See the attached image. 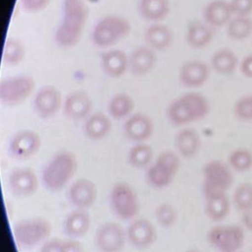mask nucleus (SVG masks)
Returning <instances> with one entry per match:
<instances>
[{
  "mask_svg": "<svg viewBox=\"0 0 252 252\" xmlns=\"http://www.w3.org/2000/svg\"><path fill=\"white\" fill-rule=\"evenodd\" d=\"M112 121L104 113L96 112L86 119L84 131L86 136L91 140L105 139L112 130Z\"/></svg>",
  "mask_w": 252,
  "mask_h": 252,
  "instance_id": "obj_28",
  "label": "nucleus"
},
{
  "mask_svg": "<svg viewBox=\"0 0 252 252\" xmlns=\"http://www.w3.org/2000/svg\"><path fill=\"white\" fill-rule=\"evenodd\" d=\"M63 240L58 238H50L41 244L39 252H63Z\"/></svg>",
  "mask_w": 252,
  "mask_h": 252,
  "instance_id": "obj_41",
  "label": "nucleus"
},
{
  "mask_svg": "<svg viewBox=\"0 0 252 252\" xmlns=\"http://www.w3.org/2000/svg\"><path fill=\"white\" fill-rule=\"evenodd\" d=\"M210 65L204 61L194 60L185 62L179 71V79L185 88L195 90L204 87L211 75Z\"/></svg>",
  "mask_w": 252,
  "mask_h": 252,
  "instance_id": "obj_14",
  "label": "nucleus"
},
{
  "mask_svg": "<svg viewBox=\"0 0 252 252\" xmlns=\"http://www.w3.org/2000/svg\"><path fill=\"white\" fill-rule=\"evenodd\" d=\"M135 106L136 104L131 96L125 93H118L111 97L108 109L112 118L123 120L131 116Z\"/></svg>",
  "mask_w": 252,
  "mask_h": 252,
  "instance_id": "obj_31",
  "label": "nucleus"
},
{
  "mask_svg": "<svg viewBox=\"0 0 252 252\" xmlns=\"http://www.w3.org/2000/svg\"><path fill=\"white\" fill-rule=\"evenodd\" d=\"M239 69L243 76L252 79V54L245 56L240 62Z\"/></svg>",
  "mask_w": 252,
  "mask_h": 252,
  "instance_id": "obj_43",
  "label": "nucleus"
},
{
  "mask_svg": "<svg viewBox=\"0 0 252 252\" xmlns=\"http://www.w3.org/2000/svg\"><path fill=\"white\" fill-rule=\"evenodd\" d=\"M169 0H140L139 10L145 20L158 23L167 18L170 13Z\"/></svg>",
  "mask_w": 252,
  "mask_h": 252,
  "instance_id": "obj_30",
  "label": "nucleus"
},
{
  "mask_svg": "<svg viewBox=\"0 0 252 252\" xmlns=\"http://www.w3.org/2000/svg\"><path fill=\"white\" fill-rule=\"evenodd\" d=\"M227 163L234 172L250 171L252 168V152L247 148H236L229 154Z\"/></svg>",
  "mask_w": 252,
  "mask_h": 252,
  "instance_id": "obj_34",
  "label": "nucleus"
},
{
  "mask_svg": "<svg viewBox=\"0 0 252 252\" xmlns=\"http://www.w3.org/2000/svg\"><path fill=\"white\" fill-rule=\"evenodd\" d=\"M241 222L246 231L252 232V207L241 213Z\"/></svg>",
  "mask_w": 252,
  "mask_h": 252,
  "instance_id": "obj_44",
  "label": "nucleus"
},
{
  "mask_svg": "<svg viewBox=\"0 0 252 252\" xmlns=\"http://www.w3.org/2000/svg\"><path fill=\"white\" fill-rule=\"evenodd\" d=\"M109 204L114 216L123 221H131L140 213L137 192L127 182H120L113 185L109 193Z\"/></svg>",
  "mask_w": 252,
  "mask_h": 252,
  "instance_id": "obj_8",
  "label": "nucleus"
},
{
  "mask_svg": "<svg viewBox=\"0 0 252 252\" xmlns=\"http://www.w3.org/2000/svg\"><path fill=\"white\" fill-rule=\"evenodd\" d=\"M186 252H204L201 251V250H188V251H186Z\"/></svg>",
  "mask_w": 252,
  "mask_h": 252,
  "instance_id": "obj_45",
  "label": "nucleus"
},
{
  "mask_svg": "<svg viewBox=\"0 0 252 252\" xmlns=\"http://www.w3.org/2000/svg\"><path fill=\"white\" fill-rule=\"evenodd\" d=\"M52 223L41 217L28 218L18 220L13 226V235L17 247L22 250H32L41 247L50 238Z\"/></svg>",
  "mask_w": 252,
  "mask_h": 252,
  "instance_id": "obj_4",
  "label": "nucleus"
},
{
  "mask_svg": "<svg viewBox=\"0 0 252 252\" xmlns=\"http://www.w3.org/2000/svg\"><path fill=\"white\" fill-rule=\"evenodd\" d=\"M88 19V9L84 0H64L62 18L55 32L59 47L68 49L81 41Z\"/></svg>",
  "mask_w": 252,
  "mask_h": 252,
  "instance_id": "obj_1",
  "label": "nucleus"
},
{
  "mask_svg": "<svg viewBox=\"0 0 252 252\" xmlns=\"http://www.w3.org/2000/svg\"><path fill=\"white\" fill-rule=\"evenodd\" d=\"M35 88V81L29 75L10 77L0 83V100L5 106H18L31 97Z\"/></svg>",
  "mask_w": 252,
  "mask_h": 252,
  "instance_id": "obj_10",
  "label": "nucleus"
},
{
  "mask_svg": "<svg viewBox=\"0 0 252 252\" xmlns=\"http://www.w3.org/2000/svg\"><path fill=\"white\" fill-rule=\"evenodd\" d=\"M236 53L229 48H221L213 53L210 62L212 70L220 75H230L239 67Z\"/></svg>",
  "mask_w": 252,
  "mask_h": 252,
  "instance_id": "obj_27",
  "label": "nucleus"
},
{
  "mask_svg": "<svg viewBox=\"0 0 252 252\" xmlns=\"http://www.w3.org/2000/svg\"><path fill=\"white\" fill-rule=\"evenodd\" d=\"M144 38L148 47L155 51H162L172 45L174 35L168 26L158 22L146 28Z\"/></svg>",
  "mask_w": 252,
  "mask_h": 252,
  "instance_id": "obj_26",
  "label": "nucleus"
},
{
  "mask_svg": "<svg viewBox=\"0 0 252 252\" xmlns=\"http://www.w3.org/2000/svg\"><path fill=\"white\" fill-rule=\"evenodd\" d=\"M51 0H20L23 10L28 13H37L44 10Z\"/></svg>",
  "mask_w": 252,
  "mask_h": 252,
  "instance_id": "obj_39",
  "label": "nucleus"
},
{
  "mask_svg": "<svg viewBox=\"0 0 252 252\" xmlns=\"http://www.w3.org/2000/svg\"><path fill=\"white\" fill-rule=\"evenodd\" d=\"M248 252L243 251V250H241V251H240V252Z\"/></svg>",
  "mask_w": 252,
  "mask_h": 252,
  "instance_id": "obj_46",
  "label": "nucleus"
},
{
  "mask_svg": "<svg viewBox=\"0 0 252 252\" xmlns=\"http://www.w3.org/2000/svg\"><path fill=\"white\" fill-rule=\"evenodd\" d=\"M176 152L182 158L191 159L198 155L202 146V139L198 130L193 127H181L175 137Z\"/></svg>",
  "mask_w": 252,
  "mask_h": 252,
  "instance_id": "obj_20",
  "label": "nucleus"
},
{
  "mask_svg": "<svg viewBox=\"0 0 252 252\" xmlns=\"http://www.w3.org/2000/svg\"><path fill=\"white\" fill-rule=\"evenodd\" d=\"M204 211L209 220L216 223H222L229 216L232 201L227 193H216L204 197Z\"/></svg>",
  "mask_w": 252,
  "mask_h": 252,
  "instance_id": "obj_24",
  "label": "nucleus"
},
{
  "mask_svg": "<svg viewBox=\"0 0 252 252\" xmlns=\"http://www.w3.org/2000/svg\"><path fill=\"white\" fill-rule=\"evenodd\" d=\"M78 169V161L73 153L61 151L48 161L42 171V182L51 192L63 189L74 177Z\"/></svg>",
  "mask_w": 252,
  "mask_h": 252,
  "instance_id": "obj_3",
  "label": "nucleus"
},
{
  "mask_svg": "<svg viewBox=\"0 0 252 252\" xmlns=\"http://www.w3.org/2000/svg\"><path fill=\"white\" fill-rule=\"evenodd\" d=\"M226 34L230 39L242 41L252 35V19L250 16H236L226 25Z\"/></svg>",
  "mask_w": 252,
  "mask_h": 252,
  "instance_id": "obj_32",
  "label": "nucleus"
},
{
  "mask_svg": "<svg viewBox=\"0 0 252 252\" xmlns=\"http://www.w3.org/2000/svg\"><path fill=\"white\" fill-rule=\"evenodd\" d=\"M233 113L238 121L252 122V94L242 96L235 102Z\"/></svg>",
  "mask_w": 252,
  "mask_h": 252,
  "instance_id": "obj_38",
  "label": "nucleus"
},
{
  "mask_svg": "<svg viewBox=\"0 0 252 252\" xmlns=\"http://www.w3.org/2000/svg\"><path fill=\"white\" fill-rule=\"evenodd\" d=\"M154 216L158 224L165 229L173 227L178 220L177 210L169 203L159 204L155 208Z\"/></svg>",
  "mask_w": 252,
  "mask_h": 252,
  "instance_id": "obj_37",
  "label": "nucleus"
},
{
  "mask_svg": "<svg viewBox=\"0 0 252 252\" xmlns=\"http://www.w3.org/2000/svg\"><path fill=\"white\" fill-rule=\"evenodd\" d=\"M63 252H84V245L78 239L63 240Z\"/></svg>",
  "mask_w": 252,
  "mask_h": 252,
  "instance_id": "obj_42",
  "label": "nucleus"
},
{
  "mask_svg": "<svg viewBox=\"0 0 252 252\" xmlns=\"http://www.w3.org/2000/svg\"><path fill=\"white\" fill-rule=\"evenodd\" d=\"M97 198V187L90 179L81 178L70 185L68 201L75 209L87 210L94 205Z\"/></svg>",
  "mask_w": 252,
  "mask_h": 252,
  "instance_id": "obj_13",
  "label": "nucleus"
},
{
  "mask_svg": "<svg viewBox=\"0 0 252 252\" xmlns=\"http://www.w3.org/2000/svg\"><path fill=\"white\" fill-rule=\"evenodd\" d=\"M62 105V94L53 86L43 87L34 97V110L42 119H48L56 115Z\"/></svg>",
  "mask_w": 252,
  "mask_h": 252,
  "instance_id": "obj_17",
  "label": "nucleus"
},
{
  "mask_svg": "<svg viewBox=\"0 0 252 252\" xmlns=\"http://www.w3.org/2000/svg\"><path fill=\"white\" fill-rule=\"evenodd\" d=\"M213 39V31L208 24L193 22L188 27L186 41L188 45L195 50L205 48L211 44Z\"/></svg>",
  "mask_w": 252,
  "mask_h": 252,
  "instance_id": "obj_29",
  "label": "nucleus"
},
{
  "mask_svg": "<svg viewBox=\"0 0 252 252\" xmlns=\"http://www.w3.org/2000/svg\"><path fill=\"white\" fill-rule=\"evenodd\" d=\"M131 32V24L122 16L110 15L99 21L92 32L93 44L101 48L115 45L128 36Z\"/></svg>",
  "mask_w": 252,
  "mask_h": 252,
  "instance_id": "obj_7",
  "label": "nucleus"
},
{
  "mask_svg": "<svg viewBox=\"0 0 252 252\" xmlns=\"http://www.w3.org/2000/svg\"><path fill=\"white\" fill-rule=\"evenodd\" d=\"M153 121L145 114L138 113L127 118L124 125V132L127 139L142 142L149 139L154 133Z\"/></svg>",
  "mask_w": 252,
  "mask_h": 252,
  "instance_id": "obj_19",
  "label": "nucleus"
},
{
  "mask_svg": "<svg viewBox=\"0 0 252 252\" xmlns=\"http://www.w3.org/2000/svg\"><path fill=\"white\" fill-rule=\"evenodd\" d=\"M235 182L234 171L228 163L220 159L207 161L203 169L204 196L216 193H227Z\"/></svg>",
  "mask_w": 252,
  "mask_h": 252,
  "instance_id": "obj_9",
  "label": "nucleus"
},
{
  "mask_svg": "<svg viewBox=\"0 0 252 252\" xmlns=\"http://www.w3.org/2000/svg\"><path fill=\"white\" fill-rule=\"evenodd\" d=\"M210 110L211 105L205 95L198 92H188L170 102L167 118L171 125L186 127L205 119Z\"/></svg>",
  "mask_w": 252,
  "mask_h": 252,
  "instance_id": "obj_2",
  "label": "nucleus"
},
{
  "mask_svg": "<svg viewBox=\"0 0 252 252\" xmlns=\"http://www.w3.org/2000/svg\"><path fill=\"white\" fill-rule=\"evenodd\" d=\"M101 66L108 76L120 78L129 69V56L121 50H108L102 55Z\"/></svg>",
  "mask_w": 252,
  "mask_h": 252,
  "instance_id": "obj_25",
  "label": "nucleus"
},
{
  "mask_svg": "<svg viewBox=\"0 0 252 252\" xmlns=\"http://www.w3.org/2000/svg\"><path fill=\"white\" fill-rule=\"evenodd\" d=\"M25 56V49L23 44L16 38H7L3 49V62L9 66H16L22 62Z\"/></svg>",
  "mask_w": 252,
  "mask_h": 252,
  "instance_id": "obj_35",
  "label": "nucleus"
},
{
  "mask_svg": "<svg viewBox=\"0 0 252 252\" xmlns=\"http://www.w3.org/2000/svg\"><path fill=\"white\" fill-rule=\"evenodd\" d=\"M230 4L236 16H250L252 12V0H232Z\"/></svg>",
  "mask_w": 252,
  "mask_h": 252,
  "instance_id": "obj_40",
  "label": "nucleus"
},
{
  "mask_svg": "<svg viewBox=\"0 0 252 252\" xmlns=\"http://www.w3.org/2000/svg\"><path fill=\"white\" fill-rule=\"evenodd\" d=\"M181 157L176 151H163L147 168L148 184L157 189L168 188L174 181L181 167Z\"/></svg>",
  "mask_w": 252,
  "mask_h": 252,
  "instance_id": "obj_5",
  "label": "nucleus"
},
{
  "mask_svg": "<svg viewBox=\"0 0 252 252\" xmlns=\"http://www.w3.org/2000/svg\"><path fill=\"white\" fill-rule=\"evenodd\" d=\"M234 207L242 212L252 207V183L243 182L235 188L232 194Z\"/></svg>",
  "mask_w": 252,
  "mask_h": 252,
  "instance_id": "obj_36",
  "label": "nucleus"
},
{
  "mask_svg": "<svg viewBox=\"0 0 252 252\" xmlns=\"http://www.w3.org/2000/svg\"><path fill=\"white\" fill-rule=\"evenodd\" d=\"M91 223V217L87 210L75 209L67 215L62 228L68 238L78 240L88 233Z\"/></svg>",
  "mask_w": 252,
  "mask_h": 252,
  "instance_id": "obj_21",
  "label": "nucleus"
},
{
  "mask_svg": "<svg viewBox=\"0 0 252 252\" xmlns=\"http://www.w3.org/2000/svg\"><path fill=\"white\" fill-rule=\"evenodd\" d=\"M8 185L10 192L15 196L27 198L34 195L38 189V177L32 168L19 167L10 173Z\"/></svg>",
  "mask_w": 252,
  "mask_h": 252,
  "instance_id": "obj_16",
  "label": "nucleus"
},
{
  "mask_svg": "<svg viewBox=\"0 0 252 252\" xmlns=\"http://www.w3.org/2000/svg\"><path fill=\"white\" fill-rule=\"evenodd\" d=\"M153 149L147 144H137L129 151L128 161L135 168H148L153 160Z\"/></svg>",
  "mask_w": 252,
  "mask_h": 252,
  "instance_id": "obj_33",
  "label": "nucleus"
},
{
  "mask_svg": "<svg viewBox=\"0 0 252 252\" xmlns=\"http://www.w3.org/2000/svg\"><path fill=\"white\" fill-rule=\"evenodd\" d=\"M246 232L241 224L216 223L207 232L209 245L217 252H238L246 244Z\"/></svg>",
  "mask_w": 252,
  "mask_h": 252,
  "instance_id": "obj_6",
  "label": "nucleus"
},
{
  "mask_svg": "<svg viewBox=\"0 0 252 252\" xmlns=\"http://www.w3.org/2000/svg\"><path fill=\"white\" fill-rule=\"evenodd\" d=\"M41 145V137L37 132L23 130L16 133L10 139L9 151L14 158L25 160L36 154Z\"/></svg>",
  "mask_w": 252,
  "mask_h": 252,
  "instance_id": "obj_15",
  "label": "nucleus"
},
{
  "mask_svg": "<svg viewBox=\"0 0 252 252\" xmlns=\"http://www.w3.org/2000/svg\"><path fill=\"white\" fill-rule=\"evenodd\" d=\"M127 243L126 229L118 222L102 223L94 234V244L99 252H121Z\"/></svg>",
  "mask_w": 252,
  "mask_h": 252,
  "instance_id": "obj_11",
  "label": "nucleus"
},
{
  "mask_svg": "<svg viewBox=\"0 0 252 252\" xmlns=\"http://www.w3.org/2000/svg\"><path fill=\"white\" fill-rule=\"evenodd\" d=\"M127 243L136 250L150 248L156 242L158 232L151 220L144 218H136L130 221L126 228Z\"/></svg>",
  "mask_w": 252,
  "mask_h": 252,
  "instance_id": "obj_12",
  "label": "nucleus"
},
{
  "mask_svg": "<svg viewBox=\"0 0 252 252\" xmlns=\"http://www.w3.org/2000/svg\"><path fill=\"white\" fill-rule=\"evenodd\" d=\"M64 113L72 121L87 119L91 115L93 102L85 92L77 90L68 94L63 104Z\"/></svg>",
  "mask_w": 252,
  "mask_h": 252,
  "instance_id": "obj_18",
  "label": "nucleus"
},
{
  "mask_svg": "<svg viewBox=\"0 0 252 252\" xmlns=\"http://www.w3.org/2000/svg\"><path fill=\"white\" fill-rule=\"evenodd\" d=\"M230 1L225 0H213L204 8V16L206 22L212 28L226 26L233 16Z\"/></svg>",
  "mask_w": 252,
  "mask_h": 252,
  "instance_id": "obj_23",
  "label": "nucleus"
},
{
  "mask_svg": "<svg viewBox=\"0 0 252 252\" xmlns=\"http://www.w3.org/2000/svg\"><path fill=\"white\" fill-rule=\"evenodd\" d=\"M156 63V53L148 46L137 47L129 56V69L133 75L138 76L150 72Z\"/></svg>",
  "mask_w": 252,
  "mask_h": 252,
  "instance_id": "obj_22",
  "label": "nucleus"
}]
</instances>
